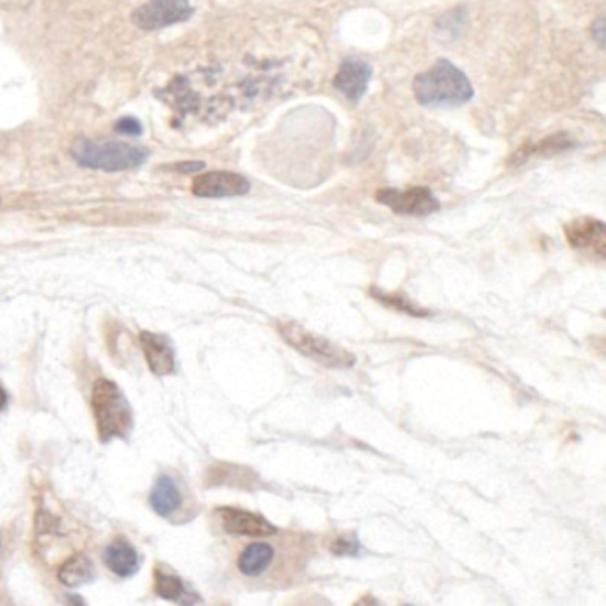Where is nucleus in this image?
<instances>
[{
  "mask_svg": "<svg viewBox=\"0 0 606 606\" xmlns=\"http://www.w3.org/2000/svg\"><path fill=\"white\" fill-rule=\"evenodd\" d=\"M414 97L423 107H459L474 98V86L463 69L440 59L428 72L416 75Z\"/></svg>",
  "mask_w": 606,
  "mask_h": 606,
  "instance_id": "f257e3e1",
  "label": "nucleus"
},
{
  "mask_svg": "<svg viewBox=\"0 0 606 606\" xmlns=\"http://www.w3.org/2000/svg\"><path fill=\"white\" fill-rule=\"evenodd\" d=\"M147 148L138 144L120 143V141H95V139H78L72 147V156L78 165L89 170L116 171L133 170L148 161Z\"/></svg>",
  "mask_w": 606,
  "mask_h": 606,
  "instance_id": "f03ea898",
  "label": "nucleus"
},
{
  "mask_svg": "<svg viewBox=\"0 0 606 606\" xmlns=\"http://www.w3.org/2000/svg\"><path fill=\"white\" fill-rule=\"evenodd\" d=\"M278 333L292 349L303 354L306 358L313 359L315 364L326 368H350L356 364V356L350 350L344 349L342 345L327 340L324 336L315 335L312 331L301 326L295 321H278L275 324Z\"/></svg>",
  "mask_w": 606,
  "mask_h": 606,
  "instance_id": "7ed1b4c3",
  "label": "nucleus"
},
{
  "mask_svg": "<svg viewBox=\"0 0 606 606\" xmlns=\"http://www.w3.org/2000/svg\"><path fill=\"white\" fill-rule=\"evenodd\" d=\"M93 413L104 443L127 437L132 431V409L120 388L109 379H98L93 388Z\"/></svg>",
  "mask_w": 606,
  "mask_h": 606,
  "instance_id": "20e7f679",
  "label": "nucleus"
},
{
  "mask_svg": "<svg viewBox=\"0 0 606 606\" xmlns=\"http://www.w3.org/2000/svg\"><path fill=\"white\" fill-rule=\"evenodd\" d=\"M194 14L188 0H148L132 13V22L143 31H161L175 23L187 22Z\"/></svg>",
  "mask_w": 606,
  "mask_h": 606,
  "instance_id": "39448f33",
  "label": "nucleus"
},
{
  "mask_svg": "<svg viewBox=\"0 0 606 606\" xmlns=\"http://www.w3.org/2000/svg\"><path fill=\"white\" fill-rule=\"evenodd\" d=\"M376 199L400 216L428 217L440 210V202L429 187L381 188Z\"/></svg>",
  "mask_w": 606,
  "mask_h": 606,
  "instance_id": "423d86ee",
  "label": "nucleus"
},
{
  "mask_svg": "<svg viewBox=\"0 0 606 606\" xmlns=\"http://www.w3.org/2000/svg\"><path fill=\"white\" fill-rule=\"evenodd\" d=\"M249 188V180L231 171H210L193 182V193L198 198H234L248 194Z\"/></svg>",
  "mask_w": 606,
  "mask_h": 606,
  "instance_id": "0eeeda50",
  "label": "nucleus"
},
{
  "mask_svg": "<svg viewBox=\"0 0 606 606\" xmlns=\"http://www.w3.org/2000/svg\"><path fill=\"white\" fill-rule=\"evenodd\" d=\"M220 524L226 533L242 535V538H272L278 533L274 524L267 521L263 516L248 512V510L235 509V507H223L217 512Z\"/></svg>",
  "mask_w": 606,
  "mask_h": 606,
  "instance_id": "6e6552de",
  "label": "nucleus"
},
{
  "mask_svg": "<svg viewBox=\"0 0 606 606\" xmlns=\"http://www.w3.org/2000/svg\"><path fill=\"white\" fill-rule=\"evenodd\" d=\"M370 78H372V66L368 65L367 61L350 57V59H345L336 72L333 86L347 100L358 104L367 93Z\"/></svg>",
  "mask_w": 606,
  "mask_h": 606,
  "instance_id": "1a4fd4ad",
  "label": "nucleus"
},
{
  "mask_svg": "<svg viewBox=\"0 0 606 606\" xmlns=\"http://www.w3.org/2000/svg\"><path fill=\"white\" fill-rule=\"evenodd\" d=\"M567 242L574 249H587L597 257L605 258L606 253V226L603 220L593 217H582L573 220L564 228Z\"/></svg>",
  "mask_w": 606,
  "mask_h": 606,
  "instance_id": "9d476101",
  "label": "nucleus"
},
{
  "mask_svg": "<svg viewBox=\"0 0 606 606\" xmlns=\"http://www.w3.org/2000/svg\"><path fill=\"white\" fill-rule=\"evenodd\" d=\"M139 340L143 345L148 367L155 376L164 377L175 372V353H173V347H171L170 342L165 340L164 336L143 331L139 335Z\"/></svg>",
  "mask_w": 606,
  "mask_h": 606,
  "instance_id": "9b49d317",
  "label": "nucleus"
},
{
  "mask_svg": "<svg viewBox=\"0 0 606 606\" xmlns=\"http://www.w3.org/2000/svg\"><path fill=\"white\" fill-rule=\"evenodd\" d=\"M275 559V550L269 542H253L244 548L237 561L240 573L248 578H258L269 571Z\"/></svg>",
  "mask_w": 606,
  "mask_h": 606,
  "instance_id": "f8f14e48",
  "label": "nucleus"
},
{
  "mask_svg": "<svg viewBox=\"0 0 606 606\" xmlns=\"http://www.w3.org/2000/svg\"><path fill=\"white\" fill-rule=\"evenodd\" d=\"M150 506L162 518L173 515L182 506V495H180L178 487H176L173 478L167 477V475H161L156 478L152 495H150Z\"/></svg>",
  "mask_w": 606,
  "mask_h": 606,
  "instance_id": "ddd939ff",
  "label": "nucleus"
},
{
  "mask_svg": "<svg viewBox=\"0 0 606 606\" xmlns=\"http://www.w3.org/2000/svg\"><path fill=\"white\" fill-rule=\"evenodd\" d=\"M104 561H106L107 567L121 578L132 576L139 570L138 553L130 547L129 542H112L104 553Z\"/></svg>",
  "mask_w": 606,
  "mask_h": 606,
  "instance_id": "4468645a",
  "label": "nucleus"
},
{
  "mask_svg": "<svg viewBox=\"0 0 606 606\" xmlns=\"http://www.w3.org/2000/svg\"><path fill=\"white\" fill-rule=\"evenodd\" d=\"M95 578V570L89 559L84 555H75L61 565L59 582L66 587H83Z\"/></svg>",
  "mask_w": 606,
  "mask_h": 606,
  "instance_id": "2eb2a0df",
  "label": "nucleus"
},
{
  "mask_svg": "<svg viewBox=\"0 0 606 606\" xmlns=\"http://www.w3.org/2000/svg\"><path fill=\"white\" fill-rule=\"evenodd\" d=\"M370 294L374 299H377L379 303L385 304L388 309L399 310V312L408 313V315H413V317H429L431 313L428 310L420 309L419 304H414L413 301H409L404 294L396 292V294H390V292H382L379 289H370Z\"/></svg>",
  "mask_w": 606,
  "mask_h": 606,
  "instance_id": "dca6fc26",
  "label": "nucleus"
},
{
  "mask_svg": "<svg viewBox=\"0 0 606 606\" xmlns=\"http://www.w3.org/2000/svg\"><path fill=\"white\" fill-rule=\"evenodd\" d=\"M571 147H573V143L567 139V136H562L561 133V136L547 139V141L535 144V147H527L523 152L519 150L518 155L512 156V162H524L530 156L535 155V153H539V155H551V153H559Z\"/></svg>",
  "mask_w": 606,
  "mask_h": 606,
  "instance_id": "f3484780",
  "label": "nucleus"
},
{
  "mask_svg": "<svg viewBox=\"0 0 606 606\" xmlns=\"http://www.w3.org/2000/svg\"><path fill=\"white\" fill-rule=\"evenodd\" d=\"M155 591L159 596L164 597L167 602H180V597L185 594L182 580L176 578L173 574L162 573V571L155 573Z\"/></svg>",
  "mask_w": 606,
  "mask_h": 606,
  "instance_id": "a211bd4d",
  "label": "nucleus"
},
{
  "mask_svg": "<svg viewBox=\"0 0 606 606\" xmlns=\"http://www.w3.org/2000/svg\"><path fill=\"white\" fill-rule=\"evenodd\" d=\"M359 550H361V547H359L358 538H356V535H350V533H347V535H338L336 541L331 544V551H333L335 555L340 556L358 555Z\"/></svg>",
  "mask_w": 606,
  "mask_h": 606,
  "instance_id": "6ab92c4d",
  "label": "nucleus"
},
{
  "mask_svg": "<svg viewBox=\"0 0 606 606\" xmlns=\"http://www.w3.org/2000/svg\"><path fill=\"white\" fill-rule=\"evenodd\" d=\"M116 130L120 133H127V136H139L143 132V127L136 118H123V120L116 123Z\"/></svg>",
  "mask_w": 606,
  "mask_h": 606,
  "instance_id": "aec40b11",
  "label": "nucleus"
},
{
  "mask_svg": "<svg viewBox=\"0 0 606 606\" xmlns=\"http://www.w3.org/2000/svg\"><path fill=\"white\" fill-rule=\"evenodd\" d=\"M205 167L203 162H180V164L171 165V170L178 171V173H198Z\"/></svg>",
  "mask_w": 606,
  "mask_h": 606,
  "instance_id": "412c9836",
  "label": "nucleus"
},
{
  "mask_svg": "<svg viewBox=\"0 0 606 606\" xmlns=\"http://www.w3.org/2000/svg\"><path fill=\"white\" fill-rule=\"evenodd\" d=\"M594 31H596L597 34V42L602 43L603 45V20H599V22H597V29L594 28Z\"/></svg>",
  "mask_w": 606,
  "mask_h": 606,
  "instance_id": "4be33fe9",
  "label": "nucleus"
},
{
  "mask_svg": "<svg viewBox=\"0 0 606 606\" xmlns=\"http://www.w3.org/2000/svg\"><path fill=\"white\" fill-rule=\"evenodd\" d=\"M6 402H8V397H6V391L2 390V386H0V409L4 408Z\"/></svg>",
  "mask_w": 606,
  "mask_h": 606,
  "instance_id": "5701e85b",
  "label": "nucleus"
}]
</instances>
